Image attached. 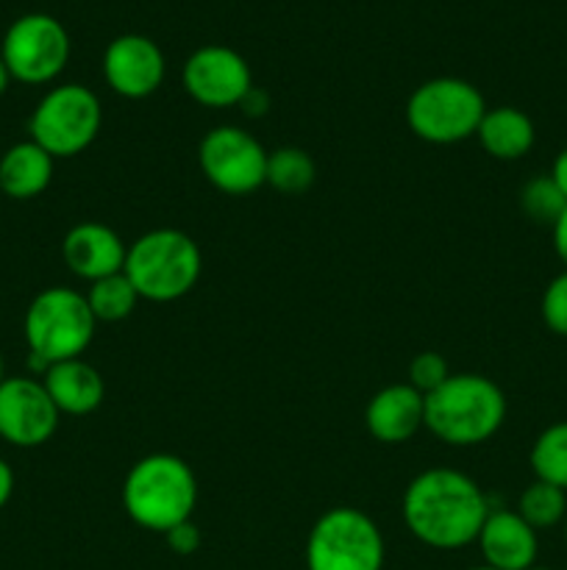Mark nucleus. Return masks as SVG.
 <instances>
[{"mask_svg": "<svg viewBox=\"0 0 567 570\" xmlns=\"http://www.w3.org/2000/svg\"><path fill=\"white\" fill-rule=\"evenodd\" d=\"M203 271V254L187 232L153 228L128 245L122 273L142 301L170 304L192 293Z\"/></svg>", "mask_w": 567, "mask_h": 570, "instance_id": "obj_4", "label": "nucleus"}, {"mask_svg": "<svg viewBox=\"0 0 567 570\" xmlns=\"http://www.w3.org/2000/svg\"><path fill=\"white\" fill-rule=\"evenodd\" d=\"M56 159L33 139L17 142L0 156V193L11 200H31L53 181Z\"/></svg>", "mask_w": 567, "mask_h": 570, "instance_id": "obj_18", "label": "nucleus"}, {"mask_svg": "<svg viewBox=\"0 0 567 570\" xmlns=\"http://www.w3.org/2000/svg\"><path fill=\"white\" fill-rule=\"evenodd\" d=\"M317 178L315 159L306 154L304 148H278L272 154H267V184H270L276 193L284 195H304L306 189H311Z\"/></svg>", "mask_w": 567, "mask_h": 570, "instance_id": "obj_21", "label": "nucleus"}, {"mask_svg": "<svg viewBox=\"0 0 567 570\" xmlns=\"http://www.w3.org/2000/svg\"><path fill=\"white\" fill-rule=\"evenodd\" d=\"M83 295H87V304L98 323L126 321V317H131V312L137 309L139 301H142L137 295V289H133V284L128 282L126 273L98 278V282L89 284V289Z\"/></svg>", "mask_w": 567, "mask_h": 570, "instance_id": "obj_20", "label": "nucleus"}, {"mask_svg": "<svg viewBox=\"0 0 567 570\" xmlns=\"http://www.w3.org/2000/svg\"><path fill=\"white\" fill-rule=\"evenodd\" d=\"M6 382V362H3V354H0V384Z\"/></svg>", "mask_w": 567, "mask_h": 570, "instance_id": "obj_33", "label": "nucleus"}, {"mask_svg": "<svg viewBox=\"0 0 567 570\" xmlns=\"http://www.w3.org/2000/svg\"><path fill=\"white\" fill-rule=\"evenodd\" d=\"M94 321L87 304V295L72 287H48L28 304L26 332L28 351H31L33 367H42L64 360H78L92 345Z\"/></svg>", "mask_w": 567, "mask_h": 570, "instance_id": "obj_5", "label": "nucleus"}, {"mask_svg": "<svg viewBox=\"0 0 567 570\" xmlns=\"http://www.w3.org/2000/svg\"><path fill=\"white\" fill-rule=\"evenodd\" d=\"M487 515V493L454 468L417 473L404 493L406 529L428 549L454 551L476 543Z\"/></svg>", "mask_w": 567, "mask_h": 570, "instance_id": "obj_1", "label": "nucleus"}, {"mask_svg": "<svg viewBox=\"0 0 567 570\" xmlns=\"http://www.w3.org/2000/svg\"><path fill=\"white\" fill-rule=\"evenodd\" d=\"M565 540H567V518H565Z\"/></svg>", "mask_w": 567, "mask_h": 570, "instance_id": "obj_36", "label": "nucleus"}, {"mask_svg": "<svg viewBox=\"0 0 567 570\" xmlns=\"http://www.w3.org/2000/svg\"><path fill=\"white\" fill-rule=\"evenodd\" d=\"M548 176L554 178V184L561 189V195L567 198V148H561L559 154H556L554 167H550Z\"/></svg>", "mask_w": 567, "mask_h": 570, "instance_id": "obj_31", "label": "nucleus"}, {"mask_svg": "<svg viewBox=\"0 0 567 570\" xmlns=\"http://www.w3.org/2000/svg\"><path fill=\"white\" fill-rule=\"evenodd\" d=\"M0 56L14 81L31 87L50 83L70 61V33L56 17L31 11L6 28Z\"/></svg>", "mask_w": 567, "mask_h": 570, "instance_id": "obj_9", "label": "nucleus"}, {"mask_svg": "<svg viewBox=\"0 0 567 570\" xmlns=\"http://www.w3.org/2000/svg\"><path fill=\"white\" fill-rule=\"evenodd\" d=\"M126 256L128 245L122 243L120 234L98 220L76 223L61 243V259H64L67 271L89 284L122 273Z\"/></svg>", "mask_w": 567, "mask_h": 570, "instance_id": "obj_14", "label": "nucleus"}, {"mask_svg": "<svg viewBox=\"0 0 567 570\" xmlns=\"http://www.w3.org/2000/svg\"><path fill=\"white\" fill-rule=\"evenodd\" d=\"M487 115V100L465 78L442 76L420 83L406 100V122L411 134L431 145H454L476 137Z\"/></svg>", "mask_w": 567, "mask_h": 570, "instance_id": "obj_6", "label": "nucleus"}, {"mask_svg": "<svg viewBox=\"0 0 567 570\" xmlns=\"http://www.w3.org/2000/svg\"><path fill=\"white\" fill-rule=\"evenodd\" d=\"M365 426L378 443H406L426 426V395L409 382L378 390L365 410Z\"/></svg>", "mask_w": 567, "mask_h": 570, "instance_id": "obj_16", "label": "nucleus"}, {"mask_svg": "<svg viewBox=\"0 0 567 570\" xmlns=\"http://www.w3.org/2000/svg\"><path fill=\"white\" fill-rule=\"evenodd\" d=\"M520 209L523 215L539 226H550L559 220L561 212L567 209V198L556 187L550 176H534L531 181L523 184L520 189Z\"/></svg>", "mask_w": 567, "mask_h": 570, "instance_id": "obj_24", "label": "nucleus"}, {"mask_svg": "<svg viewBox=\"0 0 567 570\" xmlns=\"http://www.w3.org/2000/svg\"><path fill=\"white\" fill-rule=\"evenodd\" d=\"M198 165L206 181L226 195H250L267 184V150L239 126H217L200 139Z\"/></svg>", "mask_w": 567, "mask_h": 570, "instance_id": "obj_10", "label": "nucleus"}, {"mask_svg": "<svg viewBox=\"0 0 567 570\" xmlns=\"http://www.w3.org/2000/svg\"><path fill=\"white\" fill-rule=\"evenodd\" d=\"M61 412L42 379L6 376L0 384V440L14 449H39L59 429Z\"/></svg>", "mask_w": 567, "mask_h": 570, "instance_id": "obj_12", "label": "nucleus"}, {"mask_svg": "<svg viewBox=\"0 0 567 570\" xmlns=\"http://www.w3.org/2000/svg\"><path fill=\"white\" fill-rule=\"evenodd\" d=\"M476 543L484 554V566L495 570H528L537 566V532L515 510H489Z\"/></svg>", "mask_w": 567, "mask_h": 570, "instance_id": "obj_15", "label": "nucleus"}, {"mask_svg": "<svg viewBox=\"0 0 567 570\" xmlns=\"http://www.w3.org/2000/svg\"><path fill=\"white\" fill-rule=\"evenodd\" d=\"M181 83L195 104L206 109H228L242 104L245 95L253 89V72L228 45H203L183 61Z\"/></svg>", "mask_w": 567, "mask_h": 570, "instance_id": "obj_11", "label": "nucleus"}, {"mask_svg": "<svg viewBox=\"0 0 567 570\" xmlns=\"http://www.w3.org/2000/svg\"><path fill=\"white\" fill-rule=\"evenodd\" d=\"M239 109H242L248 117H261V115H267V109H270V98H267V92H261V89L253 87L242 98Z\"/></svg>", "mask_w": 567, "mask_h": 570, "instance_id": "obj_28", "label": "nucleus"}, {"mask_svg": "<svg viewBox=\"0 0 567 570\" xmlns=\"http://www.w3.org/2000/svg\"><path fill=\"white\" fill-rule=\"evenodd\" d=\"M539 315L550 332L567 337V271H561L559 276L548 282L543 301H539Z\"/></svg>", "mask_w": 567, "mask_h": 570, "instance_id": "obj_25", "label": "nucleus"}, {"mask_svg": "<svg viewBox=\"0 0 567 570\" xmlns=\"http://www.w3.org/2000/svg\"><path fill=\"white\" fill-rule=\"evenodd\" d=\"M528 462H531L534 479L556 484L567 493V421L550 423L548 429L539 432Z\"/></svg>", "mask_w": 567, "mask_h": 570, "instance_id": "obj_22", "label": "nucleus"}, {"mask_svg": "<svg viewBox=\"0 0 567 570\" xmlns=\"http://www.w3.org/2000/svg\"><path fill=\"white\" fill-rule=\"evenodd\" d=\"M11 495H14V471H11L9 462L0 456V510L9 504Z\"/></svg>", "mask_w": 567, "mask_h": 570, "instance_id": "obj_30", "label": "nucleus"}, {"mask_svg": "<svg viewBox=\"0 0 567 570\" xmlns=\"http://www.w3.org/2000/svg\"><path fill=\"white\" fill-rule=\"evenodd\" d=\"M448 376H450L448 362H445L439 354H434V351H422V354H417L415 360L409 362V384L422 395L434 393V390H437Z\"/></svg>", "mask_w": 567, "mask_h": 570, "instance_id": "obj_26", "label": "nucleus"}, {"mask_svg": "<svg viewBox=\"0 0 567 570\" xmlns=\"http://www.w3.org/2000/svg\"><path fill=\"white\" fill-rule=\"evenodd\" d=\"M309 570H381L384 538L378 523L356 507L322 512L306 540Z\"/></svg>", "mask_w": 567, "mask_h": 570, "instance_id": "obj_8", "label": "nucleus"}, {"mask_svg": "<svg viewBox=\"0 0 567 570\" xmlns=\"http://www.w3.org/2000/svg\"><path fill=\"white\" fill-rule=\"evenodd\" d=\"M9 83H11V76H9V67H6L3 56H0V95H3V92H6V89H9Z\"/></svg>", "mask_w": 567, "mask_h": 570, "instance_id": "obj_32", "label": "nucleus"}, {"mask_svg": "<svg viewBox=\"0 0 567 570\" xmlns=\"http://www.w3.org/2000/svg\"><path fill=\"white\" fill-rule=\"evenodd\" d=\"M103 126V106L83 83H61L42 95L28 120V131L53 159L83 154Z\"/></svg>", "mask_w": 567, "mask_h": 570, "instance_id": "obj_7", "label": "nucleus"}, {"mask_svg": "<svg viewBox=\"0 0 567 570\" xmlns=\"http://www.w3.org/2000/svg\"><path fill=\"white\" fill-rule=\"evenodd\" d=\"M550 234H554V250H556V256H559L561 265H565V271H567V209L561 212L559 220L554 223V228H550Z\"/></svg>", "mask_w": 567, "mask_h": 570, "instance_id": "obj_29", "label": "nucleus"}, {"mask_svg": "<svg viewBox=\"0 0 567 570\" xmlns=\"http://www.w3.org/2000/svg\"><path fill=\"white\" fill-rule=\"evenodd\" d=\"M198 507V479L176 454H148L122 482V510L137 527L167 534L178 523L192 521Z\"/></svg>", "mask_w": 567, "mask_h": 570, "instance_id": "obj_3", "label": "nucleus"}, {"mask_svg": "<svg viewBox=\"0 0 567 570\" xmlns=\"http://www.w3.org/2000/svg\"><path fill=\"white\" fill-rule=\"evenodd\" d=\"M528 570H554V568H539V566H534V568H528Z\"/></svg>", "mask_w": 567, "mask_h": 570, "instance_id": "obj_35", "label": "nucleus"}, {"mask_svg": "<svg viewBox=\"0 0 567 570\" xmlns=\"http://www.w3.org/2000/svg\"><path fill=\"white\" fill-rule=\"evenodd\" d=\"M470 570H495V568H489V566H476V568H470Z\"/></svg>", "mask_w": 567, "mask_h": 570, "instance_id": "obj_34", "label": "nucleus"}, {"mask_svg": "<svg viewBox=\"0 0 567 570\" xmlns=\"http://www.w3.org/2000/svg\"><path fill=\"white\" fill-rule=\"evenodd\" d=\"M167 72L165 53L145 33H122L103 50V78L111 92L142 100L161 87Z\"/></svg>", "mask_w": 567, "mask_h": 570, "instance_id": "obj_13", "label": "nucleus"}, {"mask_svg": "<svg viewBox=\"0 0 567 570\" xmlns=\"http://www.w3.org/2000/svg\"><path fill=\"white\" fill-rule=\"evenodd\" d=\"M476 139L493 159L517 161L537 142L534 120L517 106H495L478 122Z\"/></svg>", "mask_w": 567, "mask_h": 570, "instance_id": "obj_19", "label": "nucleus"}, {"mask_svg": "<svg viewBox=\"0 0 567 570\" xmlns=\"http://www.w3.org/2000/svg\"><path fill=\"white\" fill-rule=\"evenodd\" d=\"M165 540H167V546L176 551V554L187 557V554H195V551H198L200 532L192 521H187V523H178L176 529H170V532L165 534Z\"/></svg>", "mask_w": 567, "mask_h": 570, "instance_id": "obj_27", "label": "nucleus"}, {"mask_svg": "<svg viewBox=\"0 0 567 570\" xmlns=\"http://www.w3.org/2000/svg\"><path fill=\"white\" fill-rule=\"evenodd\" d=\"M42 384L61 415H92L106 399L103 376L83 356L50 365L42 373Z\"/></svg>", "mask_w": 567, "mask_h": 570, "instance_id": "obj_17", "label": "nucleus"}, {"mask_svg": "<svg viewBox=\"0 0 567 570\" xmlns=\"http://www.w3.org/2000/svg\"><path fill=\"white\" fill-rule=\"evenodd\" d=\"M506 395L481 373H450L426 395V429L454 449H472L500 432Z\"/></svg>", "mask_w": 567, "mask_h": 570, "instance_id": "obj_2", "label": "nucleus"}, {"mask_svg": "<svg viewBox=\"0 0 567 570\" xmlns=\"http://www.w3.org/2000/svg\"><path fill=\"white\" fill-rule=\"evenodd\" d=\"M515 512L534 532H539V529H554L567 518V493L561 488H556V484L534 479L523 490L520 499H517Z\"/></svg>", "mask_w": 567, "mask_h": 570, "instance_id": "obj_23", "label": "nucleus"}]
</instances>
